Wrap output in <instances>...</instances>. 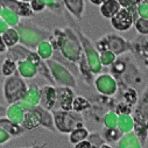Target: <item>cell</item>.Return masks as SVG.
I'll use <instances>...</instances> for the list:
<instances>
[{"mask_svg": "<svg viewBox=\"0 0 148 148\" xmlns=\"http://www.w3.org/2000/svg\"><path fill=\"white\" fill-rule=\"evenodd\" d=\"M86 131L85 130H78V131H76L75 133L72 134V136H71V142L73 143V142H77V141H81V140H83L85 136H86Z\"/></svg>", "mask_w": 148, "mask_h": 148, "instance_id": "obj_3", "label": "cell"}, {"mask_svg": "<svg viewBox=\"0 0 148 148\" xmlns=\"http://www.w3.org/2000/svg\"><path fill=\"white\" fill-rule=\"evenodd\" d=\"M76 148H91V146H90L89 142H81V143L77 145Z\"/></svg>", "mask_w": 148, "mask_h": 148, "instance_id": "obj_5", "label": "cell"}, {"mask_svg": "<svg viewBox=\"0 0 148 148\" xmlns=\"http://www.w3.org/2000/svg\"><path fill=\"white\" fill-rule=\"evenodd\" d=\"M90 1L93 3L95 5H100V4H103L105 1V0H90Z\"/></svg>", "mask_w": 148, "mask_h": 148, "instance_id": "obj_6", "label": "cell"}, {"mask_svg": "<svg viewBox=\"0 0 148 148\" xmlns=\"http://www.w3.org/2000/svg\"><path fill=\"white\" fill-rule=\"evenodd\" d=\"M119 4L124 7H128L133 4V0H119Z\"/></svg>", "mask_w": 148, "mask_h": 148, "instance_id": "obj_4", "label": "cell"}, {"mask_svg": "<svg viewBox=\"0 0 148 148\" xmlns=\"http://www.w3.org/2000/svg\"><path fill=\"white\" fill-rule=\"evenodd\" d=\"M119 7H120V4L116 1V0H105L101 5L100 12L106 18H113L119 12Z\"/></svg>", "mask_w": 148, "mask_h": 148, "instance_id": "obj_2", "label": "cell"}, {"mask_svg": "<svg viewBox=\"0 0 148 148\" xmlns=\"http://www.w3.org/2000/svg\"><path fill=\"white\" fill-rule=\"evenodd\" d=\"M112 25L119 30H127L132 25V15L127 10L119 11L112 18Z\"/></svg>", "mask_w": 148, "mask_h": 148, "instance_id": "obj_1", "label": "cell"}, {"mask_svg": "<svg viewBox=\"0 0 148 148\" xmlns=\"http://www.w3.org/2000/svg\"><path fill=\"white\" fill-rule=\"evenodd\" d=\"M101 148H111V147H108V146H103Z\"/></svg>", "mask_w": 148, "mask_h": 148, "instance_id": "obj_7", "label": "cell"}]
</instances>
